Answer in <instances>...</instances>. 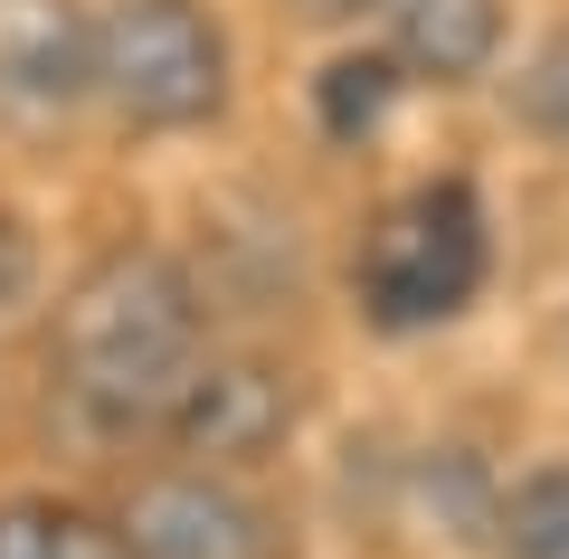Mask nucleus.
<instances>
[{
  "label": "nucleus",
  "instance_id": "obj_1",
  "mask_svg": "<svg viewBox=\"0 0 569 559\" xmlns=\"http://www.w3.org/2000/svg\"><path fill=\"white\" fill-rule=\"evenodd\" d=\"M200 351H209V295L152 238H123L104 257H86L77 285L58 295V389L104 437L162 427L171 389L190 380Z\"/></svg>",
  "mask_w": 569,
  "mask_h": 559
},
{
  "label": "nucleus",
  "instance_id": "obj_2",
  "mask_svg": "<svg viewBox=\"0 0 569 559\" xmlns=\"http://www.w3.org/2000/svg\"><path fill=\"white\" fill-rule=\"evenodd\" d=\"M493 276V219L466 171L408 180L351 247V303L370 332H437Z\"/></svg>",
  "mask_w": 569,
  "mask_h": 559
},
{
  "label": "nucleus",
  "instance_id": "obj_3",
  "mask_svg": "<svg viewBox=\"0 0 569 559\" xmlns=\"http://www.w3.org/2000/svg\"><path fill=\"white\" fill-rule=\"evenodd\" d=\"M86 96H104L133 133H209L238 96L228 29L209 0H114L86 29Z\"/></svg>",
  "mask_w": 569,
  "mask_h": 559
},
{
  "label": "nucleus",
  "instance_id": "obj_4",
  "mask_svg": "<svg viewBox=\"0 0 569 559\" xmlns=\"http://www.w3.org/2000/svg\"><path fill=\"white\" fill-rule=\"evenodd\" d=\"M305 399H295V370H276L266 351H200L190 360V380L171 389L162 427L171 456L181 465H209V475H247V465L284 456Z\"/></svg>",
  "mask_w": 569,
  "mask_h": 559
},
{
  "label": "nucleus",
  "instance_id": "obj_5",
  "mask_svg": "<svg viewBox=\"0 0 569 559\" xmlns=\"http://www.w3.org/2000/svg\"><path fill=\"white\" fill-rule=\"evenodd\" d=\"M123 559H284V521L209 465H162L114 502Z\"/></svg>",
  "mask_w": 569,
  "mask_h": 559
},
{
  "label": "nucleus",
  "instance_id": "obj_6",
  "mask_svg": "<svg viewBox=\"0 0 569 559\" xmlns=\"http://www.w3.org/2000/svg\"><path fill=\"white\" fill-rule=\"evenodd\" d=\"M389 58L408 86H475L503 67V0H389Z\"/></svg>",
  "mask_w": 569,
  "mask_h": 559
},
{
  "label": "nucleus",
  "instance_id": "obj_7",
  "mask_svg": "<svg viewBox=\"0 0 569 559\" xmlns=\"http://www.w3.org/2000/svg\"><path fill=\"white\" fill-rule=\"evenodd\" d=\"M399 58L389 48H351V58H332L323 77H313V123H323L332 142H361L389 123V104H399Z\"/></svg>",
  "mask_w": 569,
  "mask_h": 559
},
{
  "label": "nucleus",
  "instance_id": "obj_8",
  "mask_svg": "<svg viewBox=\"0 0 569 559\" xmlns=\"http://www.w3.org/2000/svg\"><path fill=\"white\" fill-rule=\"evenodd\" d=\"M493 559H569V456L531 465L493 502Z\"/></svg>",
  "mask_w": 569,
  "mask_h": 559
},
{
  "label": "nucleus",
  "instance_id": "obj_9",
  "mask_svg": "<svg viewBox=\"0 0 569 559\" xmlns=\"http://www.w3.org/2000/svg\"><path fill=\"white\" fill-rule=\"evenodd\" d=\"M0 559H123V540L114 521L77 512V502L20 493V502H0Z\"/></svg>",
  "mask_w": 569,
  "mask_h": 559
},
{
  "label": "nucleus",
  "instance_id": "obj_10",
  "mask_svg": "<svg viewBox=\"0 0 569 559\" xmlns=\"http://www.w3.org/2000/svg\"><path fill=\"white\" fill-rule=\"evenodd\" d=\"M512 114H522L531 142L569 152V29H550V39L522 58V77H512Z\"/></svg>",
  "mask_w": 569,
  "mask_h": 559
},
{
  "label": "nucleus",
  "instance_id": "obj_11",
  "mask_svg": "<svg viewBox=\"0 0 569 559\" xmlns=\"http://www.w3.org/2000/svg\"><path fill=\"white\" fill-rule=\"evenodd\" d=\"M29 295H39V247H29V228L0 209V313H20Z\"/></svg>",
  "mask_w": 569,
  "mask_h": 559
},
{
  "label": "nucleus",
  "instance_id": "obj_12",
  "mask_svg": "<svg viewBox=\"0 0 569 559\" xmlns=\"http://www.w3.org/2000/svg\"><path fill=\"white\" fill-rule=\"evenodd\" d=\"M389 0H295V20H313V29H361V20H380Z\"/></svg>",
  "mask_w": 569,
  "mask_h": 559
}]
</instances>
